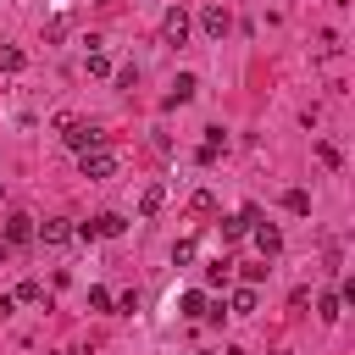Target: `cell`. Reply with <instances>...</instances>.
Masks as SVG:
<instances>
[{
  "instance_id": "cell-1",
  "label": "cell",
  "mask_w": 355,
  "mask_h": 355,
  "mask_svg": "<svg viewBox=\"0 0 355 355\" xmlns=\"http://www.w3.org/2000/svg\"><path fill=\"white\" fill-rule=\"evenodd\" d=\"M55 128H61V144H67L72 155H83V150H100V144H105V133H100L94 122H78V116H55Z\"/></svg>"
},
{
  "instance_id": "cell-2",
  "label": "cell",
  "mask_w": 355,
  "mask_h": 355,
  "mask_svg": "<svg viewBox=\"0 0 355 355\" xmlns=\"http://www.w3.org/2000/svg\"><path fill=\"white\" fill-rule=\"evenodd\" d=\"M78 172H83V178H111V172H116V155H111L105 144H100V150H83V155H78Z\"/></svg>"
},
{
  "instance_id": "cell-3",
  "label": "cell",
  "mask_w": 355,
  "mask_h": 355,
  "mask_svg": "<svg viewBox=\"0 0 355 355\" xmlns=\"http://www.w3.org/2000/svg\"><path fill=\"white\" fill-rule=\"evenodd\" d=\"M161 39H166V44H183V39H189V11H183V6H166V17H161Z\"/></svg>"
},
{
  "instance_id": "cell-4",
  "label": "cell",
  "mask_w": 355,
  "mask_h": 355,
  "mask_svg": "<svg viewBox=\"0 0 355 355\" xmlns=\"http://www.w3.org/2000/svg\"><path fill=\"white\" fill-rule=\"evenodd\" d=\"M33 233H39V222L28 211H11L6 216V244H33Z\"/></svg>"
},
{
  "instance_id": "cell-5",
  "label": "cell",
  "mask_w": 355,
  "mask_h": 355,
  "mask_svg": "<svg viewBox=\"0 0 355 355\" xmlns=\"http://www.w3.org/2000/svg\"><path fill=\"white\" fill-rule=\"evenodd\" d=\"M194 72H178V83H172V94H161V111H178V105H189L194 100Z\"/></svg>"
},
{
  "instance_id": "cell-6",
  "label": "cell",
  "mask_w": 355,
  "mask_h": 355,
  "mask_svg": "<svg viewBox=\"0 0 355 355\" xmlns=\"http://www.w3.org/2000/svg\"><path fill=\"white\" fill-rule=\"evenodd\" d=\"M200 28H205L211 39H227V33H233V17H227L222 6H205V11H200Z\"/></svg>"
},
{
  "instance_id": "cell-7",
  "label": "cell",
  "mask_w": 355,
  "mask_h": 355,
  "mask_svg": "<svg viewBox=\"0 0 355 355\" xmlns=\"http://www.w3.org/2000/svg\"><path fill=\"white\" fill-rule=\"evenodd\" d=\"M250 233H255V250H261V261H272V255L283 250V233H277L272 222H261V227H250Z\"/></svg>"
},
{
  "instance_id": "cell-8",
  "label": "cell",
  "mask_w": 355,
  "mask_h": 355,
  "mask_svg": "<svg viewBox=\"0 0 355 355\" xmlns=\"http://www.w3.org/2000/svg\"><path fill=\"white\" fill-rule=\"evenodd\" d=\"M33 239H44V244H72V222L50 216V222H39V233H33Z\"/></svg>"
},
{
  "instance_id": "cell-9",
  "label": "cell",
  "mask_w": 355,
  "mask_h": 355,
  "mask_svg": "<svg viewBox=\"0 0 355 355\" xmlns=\"http://www.w3.org/2000/svg\"><path fill=\"white\" fill-rule=\"evenodd\" d=\"M89 227H94V239H116V233H122V227H128V222H122V216H116V211H100V216H94V222H89Z\"/></svg>"
},
{
  "instance_id": "cell-10",
  "label": "cell",
  "mask_w": 355,
  "mask_h": 355,
  "mask_svg": "<svg viewBox=\"0 0 355 355\" xmlns=\"http://www.w3.org/2000/svg\"><path fill=\"white\" fill-rule=\"evenodd\" d=\"M227 311H233V316H255V288H250V283H244V288H233Z\"/></svg>"
},
{
  "instance_id": "cell-11",
  "label": "cell",
  "mask_w": 355,
  "mask_h": 355,
  "mask_svg": "<svg viewBox=\"0 0 355 355\" xmlns=\"http://www.w3.org/2000/svg\"><path fill=\"white\" fill-rule=\"evenodd\" d=\"M161 205H166V189H161V183H150V189L139 194V211H144V216H155Z\"/></svg>"
},
{
  "instance_id": "cell-12",
  "label": "cell",
  "mask_w": 355,
  "mask_h": 355,
  "mask_svg": "<svg viewBox=\"0 0 355 355\" xmlns=\"http://www.w3.org/2000/svg\"><path fill=\"white\" fill-rule=\"evenodd\" d=\"M316 316H322V322H338V316H344V300H338V294H322V300H316Z\"/></svg>"
},
{
  "instance_id": "cell-13",
  "label": "cell",
  "mask_w": 355,
  "mask_h": 355,
  "mask_svg": "<svg viewBox=\"0 0 355 355\" xmlns=\"http://www.w3.org/2000/svg\"><path fill=\"white\" fill-rule=\"evenodd\" d=\"M189 211L211 216V211H216V194H211V189H194V194H189Z\"/></svg>"
},
{
  "instance_id": "cell-14",
  "label": "cell",
  "mask_w": 355,
  "mask_h": 355,
  "mask_svg": "<svg viewBox=\"0 0 355 355\" xmlns=\"http://www.w3.org/2000/svg\"><path fill=\"white\" fill-rule=\"evenodd\" d=\"M283 205H288L294 216H311V194H305V189H288V194H283Z\"/></svg>"
},
{
  "instance_id": "cell-15",
  "label": "cell",
  "mask_w": 355,
  "mask_h": 355,
  "mask_svg": "<svg viewBox=\"0 0 355 355\" xmlns=\"http://www.w3.org/2000/svg\"><path fill=\"white\" fill-rule=\"evenodd\" d=\"M22 61H28V55H22L17 44H0V72H22Z\"/></svg>"
},
{
  "instance_id": "cell-16",
  "label": "cell",
  "mask_w": 355,
  "mask_h": 355,
  "mask_svg": "<svg viewBox=\"0 0 355 355\" xmlns=\"http://www.w3.org/2000/svg\"><path fill=\"white\" fill-rule=\"evenodd\" d=\"M11 300H22V305H39V300H44V288L28 277V283H17V294H11Z\"/></svg>"
},
{
  "instance_id": "cell-17",
  "label": "cell",
  "mask_w": 355,
  "mask_h": 355,
  "mask_svg": "<svg viewBox=\"0 0 355 355\" xmlns=\"http://www.w3.org/2000/svg\"><path fill=\"white\" fill-rule=\"evenodd\" d=\"M178 305H183V316H205V294H200V288H189Z\"/></svg>"
},
{
  "instance_id": "cell-18",
  "label": "cell",
  "mask_w": 355,
  "mask_h": 355,
  "mask_svg": "<svg viewBox=\"0 0 355 355\" xmlns=\"http://www.w3.org/2000/svg\"><path fill=\"white\" fill-rule=\"evenodd\" d=\"M89 78H111V61L100 50H89Z\"/></svg>"
},
{
  "instance_id": "cell-19",
  "label": "cell",
  "mask_w": 355,
  "mask_h": 355,
  "mask_svg": "<svg viewBox=\"0 0 355 355\" xmlns=\"http://www.w3.org/2000/svg\"><path fill=\"white\" fill-rule=\"evenodd\" d=\"M89 305H94V311H111L116 294H111V288H89Z\"/></svg>"
},
{
  "instance_id": "cell-20",
  "label": "cell",
  "mask_w": 355,
  "mask_h": 355,
  "mask_svg": "<svg viewBox=\"0 0 355 355\" xmlns=\"http://www.w3.org/2000/svg\"><path fill=\"white\" fill-rule=\"evenodd\" d=\"M227 266H233V261L222 255V261H211V266H205V277H211V283H227Z\"/></svg>"
},
{
  "instance_id": "cell-21",
  "label": "cell",
  "mask_w": 355,
  "mask_h": 355,
  "mask_svg": "<svg viewBox=\"0 0 355 355\" xmlns=\"http://www.w3.org/2000/svg\"><path fill=\"white\" fill-rule=\"evenodd\" d=\"M266 272H272V266H266V261H255V266H244V283H250V288H255V283H261V277H266Z\"/></svg>"
},
{
  "instance_id": "cell-22",
  "label": "cell",
  "mask_w": 355,
  "mask_h": 355,
  "mask_svg": "<svg viewBox=\"0 0 355 355\" xmlns=\"http://www.w3.org/2000/svg\"><path fill=\"white\" fill-rule=\"evenodd\" d=\"M11 305H17V300H11V294H0V322L11 316Z\"/></svg>"
},
{
  "instance_id": "cell-23",
  "label": "cell",
  "mask_w": 355,
  "mask_h": 355,
  "mask_svg": "<svg viewBox=\"0 0 355 355\" xmlns=\"http://www.w3.org/2000/svg\"><path fill=\"white\" fill-rule=\"evenodd\" d=\"M6 255H11V244H6V239H0V261H6Z\"/></svg>"
},
{
  "instance_id": "cell-24",
  "label": "cell",
  "mask_w": 355,
  "mask_h": 355,
  "mask_svg": "<svg viewBox=\"0 0 355 355\" xmlns=\"http://www.w3.org/2000/svg\"><path fill=\"white\" fill-rule=\"evenodd\" d=\"M0 194H6V183H0Z\"/></svg>"
},
{
  "instance_id": "cell-25",
  "label": "cell",
  "mask_w": 355,
  "mask_h": 355,
  "mask_svg": "<svg viewBox=\"0 0 355 355\" xmlns=\"http://www.w3.org/2000/svg\"><path fill=\"white\" fill-rule=\"evenodd\" d=\"M0 44H6V39H0Z\"/></svg>"
}]
</instances>
